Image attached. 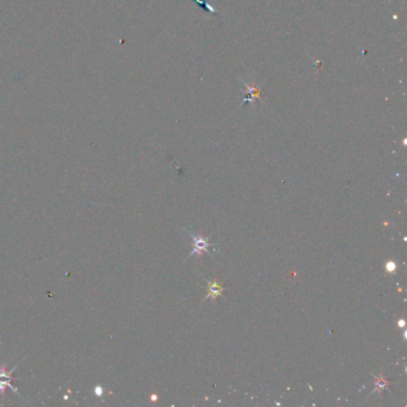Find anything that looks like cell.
Wrapping results in <instances>:
<instances>
[{
    "mask_svg": "<svg viewBox=\"0 0 407 407\" xmlns=\"http://www.w3.org/2000/svg\"><path fill=\"white\" fill-rule=\"evenodd\" d=\"M254 98H259V90L256 86H252V87H250V93H248V95L245 97V99H244V103H246V102H248L250 99H254Z\"/></svg>",
    "mask_w": 407,
    "mask_h": 407,
    "instance_id": "5",
    "label": "cell"
},
{
    "mask_svg": "<svg viewBox=\"0 0 407 407\" xmlns=\"http://www.w3.org/2000/svg\"><path fill=\"white\" fill-rule=\"evenodd\" d=\"M95 394H96V395H98V396H102V395H103V388L99 387V386H98V387H96V388H95Z\"/></svg>",
    "mask_w": 407,
    "mask_h": 407,
    "instance_id": "7",
    "label": "cell"
},
{
    "mask_svg": "<svg viewBox=\"0 0 407 407\" xmlns=\"http://www.w3.org/2000/svg\"><path fill=\"white\" fill-rule=\"evenodd\" d=\"M399 325H400V326L405 325V323H404V320H400V323H399Z\"/></svg>",
    "mask_w": 407,
    "mask_h": 407,
    "instance_id": "8",
    "label": "cell"
},
{
    "mask_svg": "<svg viewBox=\"0 0 407 407\" xmlns=\"http://www.w3.org/2000/svg\"><path fill=\"white\" fill-rule=\"evenodd\" d=\"M190 235H191L192 248H194L190 256L201 257V256H202L203 252L210 253L209 248L213 245H211V244H209V242H208V238H203L202 235L195 234V233H190Z\"/></svg>",
    "mask_w": 407,
    "mask_h": 407,
    "instance_id": "1",
    "label": "cell"
},
{
    "mask_svg": "<svg viewBox=\"0 0 407 407\" xmlns=\"http://www.w3.org/2000/svg\"><path fill=\"white\" fill-rule=\"evenodd\" d=\"M208 285H209V293L207 294L205 299L216 300V297L222 294L224 288H222V286L220 285V283L216 282V281H214V282H208Z\"/></svg>",
    "mask_w": 407,
    "mask_h": 407,
    "instance_id": "2",
    "label": "cell"
},
{
    "mask_svg": "<svg viewBox=\"0 0 407 407\" xmlns=\"http://www.w3.org/2000/svg\"><path fill=\"white\" fill-rule=\"evenodd\" d=\"M388 385V381L386 379H384L382 376L380 377H376V388H375V390H379L380 393L382 392V389H385L386 387H387Z\"/></svg>",
    "mask_w": 407,
    "mask_h": 407,
    "instance_id": "4",
    "label": "cell"
},
{
    "mask_svg": "<svg viewBox=\"0 0 407 407\" xmlns=\"http://www.w3.org/2000/svg\"><path fill=\"white\" fill-rule=\"evenodd\" d=\"M395 267H396V265L394 263H392V262H389V263H387V270H388V271L393 272L395 270Z\"/></svg>",
    "mask_w": 407,
    "mask_h": 407,
    "instance_id": "6",
    "label": "cell"
},
{
    "mask_svg": "<svg viewBox=\"0 0 407 407\" xmlns=\"http://www.w3.org/2000/svg\"><path fill=\"white\" fill-rule=\"evenodd\" d=\"M192 1H194L195 4H197L198 6H200L201 9H202L204 12L211 13V15H218L216 10L214 9L213 6H211V5L207 1V0H192Z\"/></svg>",
    "mask_w": 407,
    "mask_h": 407,
    "instance_id": "3",
    "label": "cell"
}]
</instances>
